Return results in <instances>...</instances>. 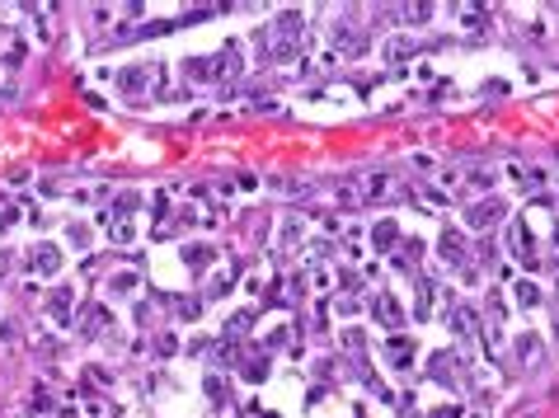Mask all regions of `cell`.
I'll use <instances>...</instances> for the list:
<instances>
[{
	"label": "cell",
	"instance_id": "1",
	"mask_svg": "<svg viewBox=\"0 0 559 418\" xmlns=\"http://www.w3.org/2000/svg\"><path fill=\"white\" fill-rule=\"evenodd\" d=\"M301 33H306V19L296 15V10H287V15L278 19V62H292L296 52H301Z\"/></svg>",
	"mask_w": 559,
	"mask_h": 418
},
{
	"label": "cell",
	"instance_id": "2",
	"mask_svg": "<svg viewBox=\"0 0 559 418\" xmlns=\"http://www.w3.org/2000/svg\"><path fill=\"white\" fill-rule=\"evenodd\" d=\"M498 221H503V202H498V198H480L466 212V226H470V231H484V226H498Z\"/></svg>",
	"mask_w": 559,
	"mask_h": 418
},
{
	"label": "cell",
	"instance_id": "3",
	"mask_svg": "<svg viewBox=\"0 0 559 418\" xmlns=\"http://www.w3.org/2000/svg\"><path fill=\"white\" fill-rule=\"evenodd\" d=\"M372 315H376L386 329H400V325H404V310H400V301H395L390 292H381V296L372 301Z\"/></svg>",
	"mask_w": 559,
	"mask_h": 418
},
{
	"label": "cell",
	"instance_id": "4",
	"mask_svg": "<svg viewBox=\"0 0 559 418\" xmlns=\"http://www.w3.org/2000/svg\"><path fill=\"white\" fill-rule=\"evenodd\" d=\"M437 254H442L447 264H456V268H461V264H466V235H461V231H451V226H447V231H442V249H437Z\"/></svg>",
	"mask_w": 559,
	"mask_h": 418
},
{
	"label": "cell",
	"instance_id": "5",
	"mask_svg": "<svg viewBox=\"0 0 559 418\" xmlns=\"http://www.w3.org/2000/svg\"><path fill=\"white\" fill-rule=\"evenodd\" d=\"M33 268H38L43 278L62 273V249H57V245H38V249H33Z\"/></svg>",
	"mask_w": 559,
	"mask_h": 418
},
{
	"label": "cell",
	"instance_id": "6",
	"mask_svg": "<svg viewBox=\"0 0 559 418\" xmlns=\"http://www.w3.org/2000/svg\"><path fill=\"white\" fill-rule=\"evenodd\" d=\"M451 334H456V339H475V310L470 306L451 310Z\"/></svg>",
	"mask_w": 559,
	"mask_h": 418
},
{
	"label": "cell",
	"instance_id": "7",
	"mask_svg": "<svg viewBox=\"0 0 559 418\" xmlns=\"http://www.w3.org/2000/svg\"><path fill=\"white\" fill-rule=\"evenodd\" d=\"M118 85H123L127 94L146 90V85H151V66H132V71H123V76H118Z\"/></svg>",
	"mask_w": 559,
	"mask_h": 418
},
{
	"label": "cell",
	"instance_id": "8",
	"mask_svg": "<svg viewBox=\"0 0 559 418\" xmlns=\"http://www.w3.org/2000/svg\"><path fill=\"white\" fill-rule=\"evenodd\" d=\"M386 357H390V367H409V362H414V343L409 339H390Z\"/></svg>",
	"mask_w": 559,
	"mask_h": 418
},
{
	"label": "cell",
	"instance_id": "9",
	"mask_svg": "<svg viewBox=\"0 0 559 418\" xmlns=\"http://www.w3.org/2000/svg\"><path fill=\"white\" fill-rule=\"evenodd\" d=\"M212 259H217V249H212V245H188L184 249V264L188 268H207Z\"/></svg>",
	"mask_w": 559,
	"mask_h": 418
},
{
	"label": "cell",
	"instance_id": "10",
	"mask_svg": "<svg viewBox=\"0 0 559 418\" xmlns=\"http://www.w3.org/2000/svg\"><path fill=\"white\" fill-rule=\"evenodd\" d=\"M517 357H522V367H536V357H541V339H536V334H522V339H517Z\"/></svg>",
	"mask_w": 559,
	"mask_h": 418
},
{
	"label": "cell",
	"instance_id": "11",
	"mask_svg": "<svg viewBox=\"0 0 559 418\" xmlns=\"http://www.w3.org/2000/svg\"><path fill=\"white\" fill-rule=\"evenodd\" d=\"M513 296H517V306H541V287H536V282H527V278H522V282H517V287H513Z\"/></svg>",
	"mask_w": 559,
	"mask_h": 418
},
{
	"label": "cell",
	"instance_id": "12",
	"mask_svg": "<svg viewBox=\"0 0 559 418\" xmlns=\"http://www.w3.org/2000/svg\"><path fill=\"white\" fill-rule=\"evenodd\" d=\"M395 240H400V226H395V221H381V226L372 231V245L376 249H390Z\"/></svg>",
	"mask_w": 559,
	"mask_h": 418
},
{
	"label": "cell",
	"instance_id": "13",
	"mask_svg": "<svg viewBox=\"0 0 559 418\" xmlns=\"http://www.w3.org/2000/svg\"><path fill=\"white\" fill-rule=\"evenodd\" d=\"M104 325H109V310H99V306L85 310V334H99Z\"/></svg>",
	"mask_w": 559,
	"mask_h": 418
},
{
	"label": "cell",
	"instance_id": "14",
	"mask_svg": "<svg viewBox=\"0 0 559 418\" xmlns=\"http://www.w3.org/2000/svg\"><path fill=\"white\" fill-rule=\"evenodd\" d=\"M414 52V38H395V43L386 47V62H400V57H409Z\"/></svg>",
	"mask_w": 559,
	"mask_h": 418
},
{
	"label": "cell",
	"instance_id": "15",
	"mask_svg": "<svg viewBox=\"0 0 559 418\" xmlns=\"http://www.w3.org/2000/svg\"><path fill=\"white\" fill-rule=\"evenodd\" d=\"M109 235H113V245H132V226L127 221H109Z\"/></svg>",
	"mask_w": 559,
	"mask_h": 418
},
{
	"label": "cell",
	"instance_id": "16",
	"mask_svg": "<svg viewBox=\"0 0 559 418\" xmlns=\"http://www.w3.org/2000/svg\"><path fill=\"white\" fill-rule=\"evenodd\" d=\"M47 306H52V315H57V320H66V306H71V292H52V301H47Z\"/></svg>",
	"mask_w": 559,
	"mask_h": 418
},
{
	"label": "cell",
	"instance_id": "17",
	"mask_svg": "<svg viewBox=\"0 0 559 418\" xmlns=\"http://www.w3.org/2000/svg\"><path fill=\"white\" fill-rule=\"evenodd\" d=\"M113 292H118V296H132V292H137V278H132V273H118V278H113Z\"/></svg>",
	"mask_w": 559,
	"mask_h": 418
},
{
	"label": "cell",
	"instance_id": "18",
	"mask_svg": "<svg viewBox=\"0 0 559 418\" xmlns=\"http://www.w3.org/2000/svg\"><path fill=\"white\" fill-rule=\"evenodd\" d=\"M249 325H254V315L245 310V315H235V320H231V334H249Z\"/></svg>",
	"mask_w": 559,
	"mask_h": 418
},
{
	"label": "cell",
	"instance_id": "19",
	"mask_svg": "<svg viewBox=\"0 0 559 418\" xmlns=\"http://www.w3.org/2000/svg\"><path fill=\"white\" fill-rule=\"evenodd\" d=\"M207 395H212V404H226V390H221V381H217V376L207 381Z\"/></svg>",
	"mask_w": 559,
	"mask_h": 418
},
{
	"label": "cell",
	"instance_id": "20",
	"mask_svg": "<svg viewBox=\"0 0 559 418\" xmlns=\"http://www.w3.org/2000/svg\"><path fill=\"white\" fill-rule=\"evenodd\" d=\"M428 418H461V409H456V404H442V409H433Z\"/></svg>",
	"mask_w": 559,
	"mask_h": 418
},
{
	"label": "cell",
	"instance_id": "21",
	"mask_svg": "<svg viewBox=\"0 0 559 418\" xmlns=\"http://www.w3.org/2000/svg\"><path fill=\"white\" fill-rule=\"evenodd\" d=\"M10 226H15V212H10V207H0V235L10 231Z\"/></svg>",
	"mask_w": 559,
	"mask_h": 418
}]
</instances>
